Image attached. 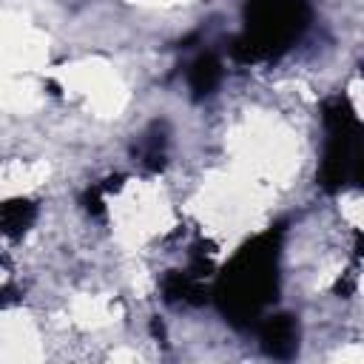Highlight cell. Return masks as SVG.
I'll use <instances>...</instances> for the list:
<instances>
[{
  "label": "cell",
  "mask_w": 364,
  "mask_h": 364,
  "mask_svg": "<svg viewBox=\"0 0 364 364\" xmlns=\"http://www.w3.org/2000/svg\"><path fill=\"white\" fill-rule=\"evenodd\" d=\"M324 125H327V142H324V159H321V185L327 188H341L353 179L364 176V142L355 136L361 125L355 117L347 111L341 100L330 102L324 111Z\"/></svg>",
  "instance_id": "3957f363"
},
{
  "label": "cell",
  "mask_w": 364,
  "mask_h": 364,
  "mask_svg": "<svg viewBox=\"0 0 364 364\" xmlns=\"http://www.w3.org/2000/svg\"><path fill=\"white\" fill-rule=\"evenodd\" d=\"M219 77H222V65L213 54H202L193 65H191V74H188V82L193 88L196 97H208L213 94V88L219 85Z\"/></svg>",
  "instance_id": "5b68a950"
},
{
  "label": "cell",
  "mask_w": 364,
  "mask_h": 364,
  "mask_svg": "<svg viewBox=\"0 0 364 364\" xmlns=\"http://www.w3.org/2000/svg\"><path fill=\"white\" fill-rule=\"evenodd\" d=\"M296 344H299V330H296L293 316H270L262 324V347L270 355L287 358V355H293Z\"/></svg>",
  "instance_id": "277c9868"
},
{
  "label": "cell",
  "mask_w": 364,
  "mask_h": 364,
  "mask_svg": "<svg viewBox=\"0 0 364 364\" xmlns=\"http://www.w3.org/2000/svg\"><path fill=\"white\" fill-rule=\"evenodd\" d=\"M279 233L267 230L239 250L233 264L225 270L219 282V301L225 316L236 324H247L259 316L267 299L276 290V256H279Z\"/></svg>",
  "instance_id": "6da1fadb"
},
{
  "label": "cell",
  "mask_w": 364,
  "mask_h": 364,
  "mask_svg": "<svg viewBox=\"0 0 364 364\" xmlns=\"http://www.w3.org/2000/svg\"><path fill=\"white\" fill-rule=\"evenodd\" d=\"M304 0H247V31L236 43V57L262 60L284 51L304 28Z\"/></svg>",
  "instance_id": "7a4b0ae2"
}]
</instances>
